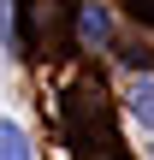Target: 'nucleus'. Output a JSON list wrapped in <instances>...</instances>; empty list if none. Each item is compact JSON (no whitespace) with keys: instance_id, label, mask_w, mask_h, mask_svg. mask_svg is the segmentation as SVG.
<instances>
[{"instance_id":"1","label":"nucleus","mask_w":154,"mask_h":160,"mask_svg":"<svg viewBox=\"0 0 154 160\" xmlns=\"http://www.w3.org/2000/svg\"><path fill=\"white\" fill-rule=\"evenodd\" d=\"M77 36H83L89 48H101V42H107V12H101V6H83V12H77Z\"/></svg>"},{"instance_id":"2","label":"nucleus","mask_w":154,"mask_h":160,"mask_svg":"<svg viewBox=\"0 0 154 160\" xmlns=\"http://www.w3.org/2000/svg\"><path fill=\"white\" fill-rule=\"evenodd\" d=\"M0 160H30V137L12 119H0Z\"/></svg>"},{"instance_id":"3","label":"nucleus","mask_w":154,"mask_h":160,"mask_svg":"<svg viewBox=\"0 0 154 160\" xmlns=\"http://www.w3.org/2000/svg\"><path fill=\"white\" fill-rule=\"evenodd\" d=\"M131 119L142 131H154V83H131Z\"/></svg>"}]
</instances>
